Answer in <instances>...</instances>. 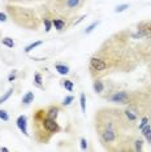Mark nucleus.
I'll list each match as a JSON object with an SVG mask.
<instances>
[{"label": "nucleus", "instance_id": "nucleus-20", "mask_svg": "<svg viewBox=\"0 0 151 152\" xmlns=\"http://www.w3.org/2000/svg\"><path fill=\"white\" fill-rule=\"evenodd\" d=\"M80 105H81V109L82 112H86V95L84 94V92H81L80 95Z\"/></svg>", "mask_w": 151, "mask_h": 152}, {"label": "nucleus", "instance_id": "nucleus-24", "mask_svg": "<svg viewBox=\"0 0 151 152\" xmlns=\"http://www.w3.org/2000/svg\"><path fill=\"white\" fill-rule=\"evenodd\" d=\"M0 120H3V121H9V116H8V113H7V110L4 109H0Z\"/></svg>", "mask_w": 151, "mask_h": 152}, {"label": "nucleus", "instance_id": "nucleus-18", "mask_svg": "<svg viewBox=\"0 0 151 152\" xmlns=\"http://www.w3.org/2000/svg\"><path fill=\"white\" fill-rule=\"evenodd\" d=\"M1 44L3 46H5V47H8V48H13L15 47V42H13V39L12 38H9V37H4L1 39Z\"/></svg>", "mask_w": 151, "mask_h": 152}, {"label": "nucleus", "instance_id": "nucleus-21", "mask_svg": "<svg viewBox=\"0 0 151 152\" xmlns=\"http://www.w3.org/2000/svg\"><path fill=\"white\" fill-rule=\"evenodd\" d=\"M63 85H64V87L68 90V91H73V87H74V85H73V82L70 81V79H65V81L63 82Z\"/></svg>", "mask_w": 151, "mask_h": 152}, {"label": "nucleus", "instance_id": "nucleus-25", "mask_svg": "<svg viewBox=\"0 0 151 152\" xmlns=\"http://www.w3.org/2000/svg\"><path fill=\"white\" fill-rule=\"evenodd\" d=\"M99 25V22L97 21V22H92L91 23V25H89L87 27H86V30H85V33H86V34H90L91 31H92V30H94L95 29V27H97Z\"/></svg>", "mask_w": 151, "mask_h": 152}, {"label": "nucleus", "instance_id": "nucleus-26", "mask_svg": "<svg viewBox=\"0 0 151 152\" xmlns=\"http://www.w3.org/2000/svg\"><path fill=\"white\" fill-rule=\"evenodd\" d=\"M128 9V4H121V5H117L116 7V9H115V12L116 13H121V12H124Z\"/></svg>", "mask_w": 151, "mask_h": 152}, {"label": "nucleus", "instance_id": "nucleus-16", "mask_svg": "<svg viewBox=\"0 0 151 152\" xmlns=\"http://www.w3.org/2000/svg\"><path fill=\"white\" fill-rule=\"evenodd\" d=\"M13 91H15V90H13V87H12V88H9L8 91H5L4 94H3L1 96H0V105H1L3 103H5L7 100H8L9 98H11V95L13 94Z\"/></svg>", "mask_w": 151, "mask_h": 152}, {"label": "nucleus", "instance_id": "nucleus-12", "mask_svg": "<svg viewBox=\"0 0 151 152\" xmlns=\"http://www.w3.org/2000/svg\"><path fill=\"white\" fill-rule=\"evenodd\" d=\"M142 135H143V138H145V139L147 140V143L149 144H151V125H149V124H147V125L143 127L142 130Z\"/></svg>", "mask_w": 151, "mask_h": 152}, {"label": "nucleus", "instance_id": "nucleus-4", "mask_svg": "<svg viewBox=\"0 0 151 152\" xmlns=\"http://www.w3.org/2000/svg\"><path fill=\"white\" fill-rule=\"evenodd\" d=\"M108 100L112 103H120V104H126L129 105L130 103L136 102L133 99V95L128 91H115L108 96Z\"/></svg>", "mask_w": 151, "mask_h": 152}, {"label": "nucleus", "instance_id": "nucleus-15", "mask_svg": "<svg viewBox=\"0 0 151 152\" xmlns=\"http://www.w3.org/2000/svg\"><path fill=\"white\" fill-rule=\"evenodd\" d=\"M42 22L44 25V30H46V33H50L51 29H52V20H50L48 17H43Z\"/></svg>", "mask_w": 151, "mask_h": 152}, {"label": "nucleus", "instance_id": "nucleus-13", "mask_svg": "<svg viewBox=\"0 0 151 152\" xmlns=\"http://www.w3.org/2000/svg\"><path fill=\"white\" fill-rule=\"evenodd\" d=\"M124 112V116H125V118L129 121V122H134V121H137V118H138V116L136 115L134 112H133L132 109H126V110H122Z\"/></svg>", "mask_w": 151, "mask_h": 152}, {"label": "nucleus", "instance_id": "nucleus-22", "mask_svg": "<svg viewBox=\"0 0 151 152\" xmlns=\"http://www.w3.org/2000/svg\"><path fill=\"white\" fill-rule=\"evenodd\" d=\"M149 122H150L149 117H142V120H141V124L138 125V129H139V130H142L143 127H145V126H146Z\"/></svg>", "mask_w": 151, "mask_h": 152}, {"label": "nucleus", "instance_id": "nucleus-9", "mask_svg": "<svg viewBox=\"0 0 151 152\" xmlns=\"http://www.w3.org/2000/svg\"><path fill=\"white\" fill-rule=\"evenodd\" d=\"M92 87H94V91L97 92V94H102V92L104 91V83H103V81L100 78H95L94 83H92Z\"/></svg>", "mask_w": 151, "mask_h": 152}, {"label": "nucleus", "instance_id": "nucleus-5", "mask_svg": "<svg viewBox=\"0 0 151 152\" xmlns=\"http://www.w3.org/2000/svg\"><path fill=\"white\" fill-rule=\"evenodd\" d=\"M107 63H106L103 58L92 56L90 58V69L92 72H97V73H103L104 70H107Z\"/></svg>", "mask_w": 151, "mask_h": 152}, {"label": "nucleus", "instance_id": "nucleus-27", "mask_svg": "<svg viewBox=\"0 0 151 152\" xmlns=\"http://www.w3.org/2000/svg\"><path fill=\"white\" fill-rule=\"evenodd\" d=\"M80 143H81V150H82V151L86 150V148H87V140L85 139V138H81Z\"/></svg>", "mask_w": 151, "mask_h": 152}, {"label": "nucleus", "instance_id": "nucleus-19", "mask_svg": "<svg viewBox=\"0 0 151 152\" xmlns=\"http://www.w3.org/2000/svg\"><path fill=\"white\" fill-rule=\"evenodd\" d=\"M133 144H134L133 151H142L143 150V140L141 139V138H138V139H134Z\"/></svg>", "mask_w": 151, "mask_h": 152}, {"label": "nucleus", "instance_id": "nucleus-1", "mask_svg": "<svg viewBox=\"0 0 151 152\" xmlns=\"http://www.w3.org/2000/svg\"><path fill=\"white\" fill-rule=\"evenodd\" d=\"M33 131L38 143H48L51 137L61 131L56 118L46 115V108H38L33 113Z\"/></svg>", "mask_w": 151, "mask_h": 152}, {"label": "nucleus", "instance_id": "nucleus-2", "mask_svg": "<svg viewBox=\"0 0 151 152\" xmlns=\"http://www.w3.org/2000/svg\"><path fill=\"white\" fill-rule=\"evenodd\" d=\"M7 13L12 18L15 25H17L21 29L26 30H37L40 25V20L37 17L35 12L33 9L23 8V7L8 4L5 7Z\"/></svg>", "mask_w": 151, "mask_h": 152}, {"label": "nucleus", "instance_id": "nucleus-11", "mask_svg": "<svg viewBox=\"0 0 151 152\" xmlns=\"http://www.w3.org/2000/svg\"><path fill=\"white\" fill-rule=\"evenodd\" d=\"M34 98H35L34 92H32V91L26 92V94L23 95V98H22V104H23V105H29V104H32V103L34 102Z\"/></svg>", "mask_w": 151, "mask_h": 152}, {"label": "nucleus", "instance_id": "nucleus-23", "mask_svg": "<svg viewBox=\"0 0 151 152\" xmlns=\"http://www.w3.org/2000/svg\"><path fill=\"white\" fill-rule=\"evenodd\" d=\"M73 100H74V96H73V95H69V96H67V98L64 99V102H63V105H64V107H68V105H70Z\"/></svg>", "mask_w": 151, "mask_h": 152}, {"label": "nucleus", "instance_id": "nucleus-6", "mask_svg": "<svg viewBox=\"0 0 151 152\" xmlns=\"http://www.w3.org/2000/svg\"><path fill=\"white\" fill-rule=\"evenodd\" d=\"M138 38H149L151 39V21H142L138 23Z\"/></svg>", "mask_w": 151, "mask_h": 152}, {"label": "nucleus", "instance_id": "nucleus-3", "mask_svg": "<svg viewBox=\"0 0 151 152\" xmlns=\"http://www.w3.org/2000/svg\"><path fill=\"white\" fill-rule=\"evenodd\" d=\"M85 0H56L54 9L63 17H69L70 15L78 12V9L84 5Z\"/></svg>", "mask_w": 151, "mask_h": 152}, {"label": "nucleus", "instance_id": "nucleus-30", "mask_svg": "<svg viewBox=\"0 0 151 152\" xmlns=\"http://www.w3.org/2000/svg\"><path fill=\"white\" fill-rule=\"evenodd\" d=\"M85 18H86V15L81 16V17H80V18H78V20H77V21H74V22H73V25H74V26H76V25H78V23H80V22H82V21H84V20H85Z\"/></svg>", "mask_w": 151, "mask_h": 152}, {"label": "nucleus", "instance_id": "nucleus-7", "mask_svg": "<svg viewBox=\"0 0 151 152\" xmlns=\"http://www.w3.org/2000/svg\"><path fill=\"white\" fill-rule=\"evenodd\" d=\"M16 125L23 135L29 137V133H27V118H26V116H23V115L18 116V118L16 120Z\"/></svg>", "mask_w": 151, "mask_h": 152}, {"label": "nucleus", "instance_id": "nucleus-28", "mask_svg": "<svg viewBox=\"0 0 151 152\" xmlns=\"http://www.w3.org/2000/svg\"><path fill=\"white\" fill-rule=\"evenodd\" d=\"M16 77H17V70H13V72H11V74L8 75V81L9 82H13L16 79Z\"/></svg>", "mask_w": 151, "mask_h": 152}, {"label": "nucleus", "instance_id": "nucleus-14", "mask_svg": "<svg viewBox=\"0 0 151 152\" xmlns=\"http://www.w3.org/2000/svg\"><path fill=\"white\" fill-rule=\"evenodd\" d=\"M43 44V40H37V42H33V43H30L29 46H26L25 47V52L26 53H30L33 50H35L37 47H39V46H42Z\"/></svg>", "mask_w": 151, "mask_h": 152}, {"label": "nucleus", "instance_id": "nucleus-31", "mask_svg": "<svg viewBox=\"0 0 151 152\" xmlns=\"http://www.w3.org/2000/svg\"><path fill=\"white\" fill-rule=\"evenodd\" d=\"M5 21H7V15L0 12V22H5Z\"/></svg>", "mask_w": 151, "mask_h": 152}, {"label": "nucleus", "instance_id": "nucleus-10", "mask_svg": "<svg viewBox=\"0 0 151 152\" xmlns=\"http://www.w3.org/2000/svg\"><path fill=\"white\" fill-rule=\"evenodd\" d=\"M55 70H57V73L61 75H67L69 73V66L64 64H55Z\"/></svg>", "mask_w": 151, "mask_h": 152}, {"label": "nucleus", "instance_id": "nucleus-32", "mask_svg": "<svg viewBox=\"0 0 151 152\" xmlns=\"http://www.w3.org/2000/svg\"><path fill=\"white\" fill-rule=\"evenodd\" d=\"M0 151H4V152H8V148H5V147H1V148H0Z\"/></svg>", "mask_w": 151, "mask_h": 152}, {"label": "nucleus", "instance_id": "nucleus-17", "mask_svg": "<svg viewBox=\"0 0 151 152\" xmlns=\"http://www.w3.org/2000/svg\"><path fill=\"white\" fill-rule=\"evenodd\" d=\"M42 82H43L42 74H40V73H38V72H37V73L34 74V85H35L37 87H39V88H43Z\"/></svg>", "mask_w": 151, "mask_h": 152}, {"label": "nucleus", "instance_id": "nucleus-29", "mask_svg": "<svg viewBox=\"0 0 151 152\" xmlns=\"http://www.w3.org/2000/svg\"><path fill=\"white\" fill-rule=\"evenodd\" d=\"M11 4H13V3H30L33 1V0H8Z\"/></svg>", "mask_w": 151, "mask_h": 152}, {"label": "nucleus", "instance_id": "nucleus-8", "mask_svg": "<svg viewBox=\"0 0 151 152\" xmlns=\"http://www.w3.org/2000/svg\"><path fill=\"white\" fill-rule=\"evenodd\" d=\"M52 26L57 31H61V30L65 29L67 22H65V20H63V18H52Z\"/></svg>", "mask_w": 151, "mask_h": 152}]
</instances>
